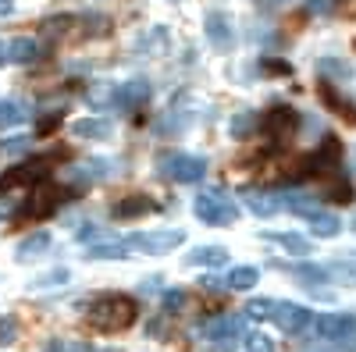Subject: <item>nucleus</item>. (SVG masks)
Here are the masks:
<instances>
[{
	"label": "nucleus",
	"instance_id": "obj_1",
	"mask_svg": "<svg viewBox=\"0 0 356 352\" xmlns=\"http://www.w3.org/2000/svg\"><path fill=\"white\" fill-rule=\"evenodd\" d=\"M86 317H89V324L100 328V331H125V328L136 324L139 306H136V299L118 296V292H114V296H100V299H93V306L86 310Z\"/></svg>",
	"mask_w": 356,
	"mask_h": 352
},
{
	"label": "nucleus",
	"instance_id": "obj_2",
	"mask_svg": "<svg viewBox=\"0 0 356 352\" xmlns=\"http://www.w3.org/2000/svg\"><path fill=\"white\" fill-rule=\"evenodd\" d=\"M193 214L207 224V228H232L239 221V207L225 189H203L193 199Z\"/></svg>",
	"mask_w": 356,
	"mask_h": 352
},
{
	"label": "nucleus",
	"instance_id": "obj_3",
	"mask_svg": "<svg viewBox=\"0 0 356 352\" xmlns=\"http://www.w3.org/2000/svg\"><path fill=\"white\" fill-rule=\"evenodd\" d=\"M186 242V231L182 228H161V231H129L122 246H129L132 253H143V256H168L175 253V246Z\"/></svg>",
	"mask_w": 356,
	"mask_h": 352
},
{
	"label": "nucleus",
	"instance_id": "obj_4",
	"mask_svg": "<svg viewBox=\"0 0 356 352\" xmlns=\"http://www.w3.org/2000/svg\"><path fill=\"white\" fill-rule=\"evenodd\" d=\"M310 328L317 331V338L339 342L342 349L356 352V317H349V313H317V317H310Z\"/></svg>",
	"mask_w": 356,
	"mask_h": 352
},
{
	"label": "nucleus",
	"instance_id": "obj_5",
	"mask_svg": "<svg viewBox=\"0 0 356 352\" xmlns=\"http://www.w3.org/2000/svg\"><path fill=\"white\" fill-rule=\"evenodd\" d=\"M161 174H164V178H171V182L193 185V182H203L207 160L196 157V153H164L161 157Z\"/></svg>",
	"mask_w": 356,
	"mask_h": 352
},
{
	"label": "nucleus",
	"instance_id": "obj_6",
	"mask_svg": "<svg viewBox=\"0 0 356 352\" xmlns=\"http://www.w3.org/2000/svg\"><path fill=\"white\" fill-rule=\"evenodd\" d=\"M47 171H50L47 157H33V160H22V164L8 167L4 174H0V196H4V192H11V189H18V185L33 189V185L43 178Z\"/></svg>",
	"mask_w": 356,
	"mask_h": 352
},
{
	"label": "nucleus",
	"instance_id": "obj_7",
	"mask_svg": "<svg viewBox=\"0 0 356 352\" xmlns=\"http://www.w3.org/2000/svg\"><path fill=\"white\" fill-rule=\"evenodd\" d=\"M203 33H207V40H211V47L218 53H228L235 47V28H232V18L225 11H211V15H207L203 18Z\"/></svg>",
	"mask_w": 356,
	"mask_h": 352
},
{
	"label": "nucleus",
	"instance_id": "obj_8",
	"mask_svg": "<svg viewBox=\"0 0 356 352\" xmlns=\"http://www.w3.org/2000/svg\"><path fill=\"white\" fill-rule=\"evenodd\" d=\"M146 100H150V82H146V78H129V82H122V85H114V90H111V103L118 110H136Z\"/></svg>",
	"mask_w": 356,
	"mask_h": 352
},
{
	"label": "nucleus",
	"instance_id": "obj_9",
	"mask_svg": "<svg viewBox=\"0 0 356 352\" xmlns=\"http://www.w3.org/2000/svg\"><path fill=\"white\" fill-rule=\"evenodd\" d=\"M310 310L307 306H296V303H275V313H271V320L285 331V335H300V331H307L310 328Z\"/></svg>",
	"mask_w": 356,
	"mask_h": 352
},
{
	"label": "nucleus",
	"instance_id": "obj_10",
	"mask_svg": "<svg viewBox=\"0 0 356 352\" xmlns=\"http://www.w3.org/2000/svg\"><path fill=\"white\" fill-rule=\"evenodd\" d=\"M57 203H61V192H57L54 185H36L33 189V196H29L25 203H22V217H47Z\"/></svg>",
	"mask_w": 356,
	"mask_h": 352
},
{
	"label": "nucleus",
	"instance_id": "obj_11",
	"mask_svg": "<svg viewBox=\"0 0 356 352\" xmlns=\"http://www.w3.org/2000/svg\"><path fill=\"white\" fill-rule=\"evenodd\" d=\"M65 174H68L72 182H100V178H111V174H114V160H107V157H89V160H82V164H72Z\"/></svg>",
	"mask_w": 356,
	"mask_h": 352
},
{
	"label": "nucleus",
	"instance_id": "obj_12",
	"mask_svg": "<svg viewBox=\"0 0 356 352\" xmlns=\"http://www.w3.org/2000/svg\"><path fill=\"white\" fill-rule=\"evenodd\" d=\"M260 239H264V242H275L282 253H289V256H296V260L310 256V249H314L307 235H296V231H264Z\"/></svg>",
	"mask_w": 356,
	"mask_h": 352
},
{
	"label": "nucleus",
	"instance_id": "obj_13",
	"mask_svg": "<svg viewBox=\"0 0 356 352\" xmlns=\"http://www.w3.org/2000/svg\"><path fill=\"white\" fill-rule=\"evenodd\" d=\"M239 331H243L239 317H214V320H203V324H200V335L207 342H235Z\"/></svg>",
	"mask_w": 356,
	"mask_h": 352
},
{
	"label": "nucleus",
	"instance_id": "obj_14",
	"mask_svg": "<svg viewBox=\"0 0 356 352\" xmlns=\"http://www.w3.org/2000/svg\"><path fill=\"white\" fill-rule=\"evenodd\" d=\"M72 132L79 139H93V142H107L114 135V125L107 121V117H79V121H72Z\"/></svg>",
	"mask_w": 356,
	"mask_h": 352
},
{
	"label": "nucleus",
	"instance_id": "obj_15",
	"mask_svg": "<svg viewBox=\"0 0 356 352\" xmlns=\"http://www.w3.org/2000/svg\"><path fill=\"white\" fill-rule=\"evenodd\" d=\"M264 128H267V135H271V139H289L296 132V114L289 107H275L271 114L264 117Z\"/></svg>",
	"mask_w": 356,
	"mask_h": 352
},
{
	"label": "nucleus",
	"instance_id": "obj_16",
	"mask_svg": "<svg viewBox=\"0 0 356 352\" xmlns=\"http://www.w3.org/2000/svg\"><path fill=\"white\" fill-rule=\"evenodd\" d=\"M50 231H33V235H25L22 239V246L15 249V260H22V263H29V260H40L47 249H50Z\"/></svg>",
	"mask_w": 356,
	"mask_h": 352
},
{
	"label": "nucleus",
	"instance_id": "obj_17",
	"mask_svg": "<svg viewBox=\"0 0 356 352\" xmlns=\"http://www.w3.org/2000/svg\"><path fill=\"white\" fill-rule=\"evenodd\" d=\"M186 260H189V267H225V263H228V249L225 246H200Z\"/></svg>",
	"mask_w": 356,
	"mask_h": 352
},
{
	"label": "nucleus",
	"instance_id": "obj_18",
	"mask_svg": "<svg viewBox=\"0 0 356 352\" xmlns=\"http://www.w3.org/2000/svg\"><path fill=\"white\" fill-rule=\"evenodd\" d=\"M257 281H260V271L250 267V263H239V267H232L225 274V288H232V292H250V288H257Z\"/></svg>",
	"mask_w": 356,
	"mask_h": 352
},
{
	"label": "nucleus",
	"instance_id": "obj_19",
	"mask_svg": "<svg viewBox=\"0 0 356 352\" xmlns=\"http://www.w3.org/2000/svg\"><path fill=\"white\" fill-rule=\"evenodd\" d=\"M36 57H40V43L36 40L18 36V40L8 43V61H15V65H33Z\"/></svg>",
	"mask_w": 356,
	"mask_h": 352
},
{
	"label": "nucleus",
	"instance_id": "obj_20",
	"mask_svg": "<svg viewBox=\"0 0 356 352\" xmlns=\"http://www.w3.org/2000/svg\"><path fill=\"white\" fill-rule=\"evenodd\" d=\"M321 97L328 100V107H332V110H339L342 117H349V121L356 125V103H353L349 97H342L332 82H321Z\"/></svg>",
	"mask_w": 356,
	"mask_h": 352
},
{
	"label": "nucleus",
	"instance_id": "obj_21",
	"mask_svg": "<svg viewBox=\"0 0 356 352\" xmlns=\"http://www.w3.org/2000/svg\"><path fill=\"white\" fill-rule=\"evenodd\" d=\"M189 125H193V114H186V110H168L154 128H157V135H182Z\"/></svg>",
	"mask_w": 356,
	"mask_h": 352
},
{
	"label": "nucleus",
	"instance_id": "obj_22",
	"mask_svg": "<svg viewBox=\"0 0 356 352\" xmlns=\"http://www.w3.org/2000/svg\"><path fill=\"white\" fill-rule=\"evenodd\" d=\"M68 281H72V271H68V267H50V271H43L40 278H33V281H29V292L61 288V285H68Z\"/></svg>",
	"mask_w": 356,
	"mask_h": 352
},
{
	"label": "nucleus",
	"instance_id": "obj_23",
	"mask_svg": "<svg viewBox=\"0 0 356 352\" xmlns=\"http://www.w3.org/2000/svg\"><path fill=\"white\" fill-rule=\"evenodd\" d=\"M25 117H29V107H25V103H18V100H0V132L22 125Z\"/></svg>",
	"mask_w": 356,
	"mask_h": 352
},
{
	"label": "nucleus",
	"instance_id": "obj_24",
	"mask_svg": "<svg viewBox=\"0 0 356 352\" xmlns=\"http://www.w3.org/2000/svg\"><path fill=\"white\" fill-rule=\"evenodd\" d=\"M82 256H86V260H122L125 249L118 246V242H104V239H100V242H86V246H82Z\"/></svg>",
	"mask_w": 356,
	"mask_h": 352
},
{
	"label": "nucleus",
	"instance_id": "obj_25",
	"mask_svg": "<svg viewBox=\"0 0 356 352\" xmlns=\"http://www.w3.org/2000/svg\"><path fill=\"white\" fill-rule=\"evenodd\" d=\"M292 274H296V281H303V285H324V281H332V271L328 267H317V263H296Z\"/></svg>",
	"mask_w": 356,
	"mask_h": 352
},
{
	"label": "nucleus",
	"instance_id": "obj_26",
	"mask_svg": "<svg viewBox=\"0 0 356 352\" xmlns=\"http://www.w3.org/2000/svg\"><path fill=\"white\" fill-rule=\"evenodd\" d=\"M243 199H246V207H250L257 217H271V214L278 210V199L264 196V192H253V189H246V192H243Z\"/></svg>",
	"mask_w": 356,
	"mask_h": 352
},
{
	"label": "nucleus",
	"instance_id": "obj_27",
	"mask_svg": "<svg viewBox=\"0 0 356 352\" xmlns=\"http://www.w3.org/2000/svg\"><path fill=\"white\" fill-rule=\"evenodd\" d=\"M310 231L317 235V239H335V235L342 231V221L332 217V214H317V217L310 221Z\"/></svg>",
	"mask_w": 356,
	"mask_h": 352
},
{
	"label": "nucleus",
	"instance_id": "obj_28",
	"mask_svg": "<svg viewBox=\"0 0 356 352\" xmlns=\"http://www.w3.org/2000/svg\"><path fill=\"white\" fill-rule=\"evenodd\" d=\"M260 121H257V114H250V110H243V114H235L232 121H228V132L235 135V139H246L253 128H257Z\"/></svg>",
	"mask_w": 356,
	"mask_h": 352
},
{
	"label": "nucleus",
	"instance_id": "obj_29",
	"mask_svg": "<svg viewBox=\"0 0 356 352\" xmlns=\"http://www.w3.org/2000/svg\"><path fill=\"white\" fill-rule=\"evenodd\" d=\"M143 210H154V203L146 199V196H129V199H122V203L114 207L118 217H132V214H143Z\"/></svg>",
	"mask_w": 356,
	"mask_h": 352
},
{
	"label": "nucleus",
	"instance_id": "obj_30",
	"mask_svg": "<svg viewBox=\"0 0 356 352\" xmlns=\"http://www.w3.org/2000/svg\"><path fill=\"white\" fill-rule=\"evenodd\" d=\"M275 303H278V299H267V296H260V299H250V303H246V317H250V320H271V313H275Z\"/></svg>",
	"mask_w": 356,
	"mask_h": 352
},
{
	"label": "nucleus",
	"instance_id": "obj_31",
	"mask_svg": "<svg viewBox=\"0 0 356 352\" xmlns=\"http://www.w3.org/2000/svg\"><path fill=\"white\" fill-rule=\"evenodd\" d=\"M317 72L324 78H349V65L335 61V57H324V61H317Z\"/></svg>",
	"mask_w": 356,
	"mask_h": 352
},
{
	"label": "nucleus",
	"instance_id": "obj_32",
	"mask_svg": "<svg viewBox=\"0 0 356 352\" xmlns=\"http://www.w3.org/2000/svg\"><path fill=\"white\" fill-rule=\"evenodd\" d=\"M246 352H275V342L267 338V335H260V331H253L246 338Z\"/></svg>",
	"mask_w": 356,
	"mask_h": 352
},
{
	"label": "nucleus",
	"instance_id": "obj_33",
	"mask_svg": "<svg viewBox=\"0 0 356 352\" xmlns=\"http://www.w3.org/2000/svg\"><path fill=\"white\" fill-rule=\"evenodd\" d=\"M29 146H33V139H8V142H0V153H8V157H18V153H25Z\"/></svg>",
	"mask_w": 356,
	"mask_h": 352
},
{
	"label": "nucleus",
	"instance_id": "obj_34",
	"mask_svg": "<svg viewBox=\"0 0 356 352\" xmlns=\"http://www.w3.org/2000/svg\"><path fill=\"white\" fill-rule=\"evenodd\" d=\"M186 306V292L182 288H175V292H164V310L171 313V310H182Z\"/></svg>",
	"mask_w": 356,
	"mask_h": 352
},
{
	"label": "nucleus",
	"instance_id": "obj_35",
	"mask_svg": "<svg viewBox=\"0 0 356 352\" xmlns=\"http://www.w3.org/2000/svg\"><path fill=\"white\" fill-rule=\"evenodd\" d=\"M15 317H4V320H0V345H11L15 342Z\"/></svg>",
	"mask_w": 356,
	"mask_h": 352
},
{
	"label": "nucleus",
	"instance_id": "obj_36",
	"mask_svg": "<svg viewBox=\"0 0 356 352\" xmlns=\"http://www.w3.org/2000/svg\"><path fill=\"white\" fill-rule=\"evenodd\" d=\"M307 4H310V11H332V0H307Z\"/></svg>",
	"mask_w": 356,
	"mask_h": 352
},
{
	"label": "nucleus",
	"instance_id": "obj_37",
	"mask_svg": "<svg viewBox=\"0 0 356 352\" xmlns=\"http://www.w3.org/2000/svg\"><path fill=\"white\" fill-rule=\"evenodd\" d=\"M43 352H68V345H65V342H50Z\"/></svg>",
	"mask_w": 356,
	"mask_h": 352
},
{
	"label": "nucleus",
	"instance_id": "obj_38",
	"mask_svg": "<svg viewBox=\"0 0 356 352\" xmlns=\"http://www.w3.org/2000/svg\"><path fill=\"white\" fill-rule=\"evenodd\" d=\"M15 11V4H11V0H0V15H11Z\"/></svg>",
	"mask_w": 356,
	"mask_h": 352
},
{
	"label": "nucleus",
	"instance_id": "obj_39",
	"mask_svg": "<svg viewBox=\"0 0 356 352\" xmlns=\"http://www.w3.org/2000/svg\"><path fill=\"white\" fill-rule=\"evenodd\" d=\"M4 61H8V43L0 40V65H4Z\"/></svg>",
	"mask_w": 356,
	"mask_h": 352
},
{
	"label": "nucleus",
	"instance_id": "obj_40",
	"mask_svg": "<svg viewBox=\"0 0 356 352\" xmlns=\"http://www.w3.org/2000/svg\"><path fill=\"white\" fill-rule=\"evenodd\" d=\"M303 352H324V349H314V345H310V349H303Z\"/></svg>",
	"mask_w": 356,
	"mask_h": 352
},
{
	"label": "nucleus",
	"instance_id": "obj_41",
	"mask_svg": "<svg viewBox=\"0 0 356 352\" xmlns=\"http://www.w3.org/2000/svg\"><path fill=\"white\" fill-rule=\"evenodd\" d=\"M349 228H353V231H356V217H353V221H349Z\"/></svg>",
	"mask_w": 356,
	"mask_h": 352
},
{
	"label": "nucleus",
	"instance_id": "obj_42",
	"mask_svg": "<svg viewBox=\"0 0 356 352\" xmlns=\"http://www.w3.org/2000/svg\"><path fill=\"white\" fill-rule=\"evenodd\" d=\"M353 157H356V150H353Z\"/></svg>",
	"mask_w": 356,
	"mask_h": 352
},
{
	"label": "nucleus",
	"instance_id": "obj_43",
	"mask_svg": "<svg viewBox=\"0 0 356 352\" xmlns=\"http://www.w3.org/2000/svg\"><path fill=\"white\" fill-rule=\"evenodd\" d=\"M0 210H4V207H0Z\"/></svg>",
	"mask_w": 356,
	"mask_h": 352
}]
</instances>
